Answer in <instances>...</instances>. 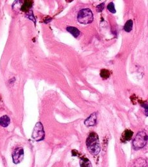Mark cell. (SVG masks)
<instances>
[{
	"instance_id": "cell-1",
	"label": "cell",
	"mask_w": 148,
	"mask_h": 167,
	"mask_svg": "<svg viewBox=\"0 0 148 167\" xmlns=\"http://www.w3.org/2000/svg\"><path fill=\"white\" fill-rule=\"evenodd\" d=\"M86 144L87 149L92 155H97L100 154L101 147L99 136L94 132H92L90 133L87 139Z\"/></svg>"
},
{
	"instance_id": "cell-6",
	"label": "cell",
	"mask_w": 148,
	"mask_h": 167,
	"mask_svg": "<svg viewBox=\"0 0 148 167\" xmlns=\"http://www.w3.org/2000/svg\"><path fill=\"white\" fill-rule=\"evenodd\" d=\"M97 123V114L96 112L92 114L87 119L84 121V124L87 127H92Z\"/></svg>"
},
{
	"instance_id": "cell-4",
	"label": "cell",
	"mask_w": 148,
	"mask_h": 167,
	"mask_svg": "<svg viewBox=\"0 0 148 167\" xmlns=\"http://www.w3.org/2000/svg\"><path fill=\"white\" fill-rule=\"evenodd\" d=\"M45 137V132L44 130V127L42 125L41 122H38L35 125L34 127L33 133H32V138L34 141L37 142L43 141Z\"/></svg>"
},
{
	"instance_id": "cell-12",
	"label": "cell",
	"mask_w": 148,
	"mask_h": 167,
	"mask_svg": "<svg viewBox=\"0 0 148 167\" xmlns=\"http://www.w3.org/2000/svg\"><path fill=\"white\" fill-rule=\"evenodd\" d=\"M100 75L103 79H107L109 77L110 73H109V71L108 70H106V69H103V70H101V71Z\"/></svg>"
},
{
	"instance_id": "cell-8",
	"label": "cell",
	"mask_w": 148,
	"mask_h": 167,
	"mask_svg": "<svg viewBox=\"0 0 148 167\" xmlns=\"http://www.w3.org/2000/svg\"><path fill=\"white\" fill-rule=\"evenodd\" d=\"M11 120L8 116H3L0 117V125L3 127H7L10 124Z\"/></svg>"
},
{
	"instance_id": "cell-3",
	"label": "cell",
	"mask_w": 148,
	"mask_h": 167,
	"mask_svg": "<svg viewBox=\"0 0 148 167\" xmlns=\"http://www.w3.org/2000/svg\"><path fill=\"white\" fill-rule=\"evenodd\" d=\"M77 20L82 24H88L93 22V12L89 9H81L77 15Z\"/></svg>"
},
{
	"instance_id": "cell-5",
	"label": "cell",
	"mask_w": 148,
	"mask_h": 167,
	"mask_svg": "<svg viewBox=\"0 0 148 167\" xmlns=\"http://www.w3.org/2000/svg\"><path fill=\"white\" fill-rule=\"evenodd\" d=\"M12 161L13 163L17 165L22 161L24 156V151L22 148H17L14 151L12 154Z\"/></svg>"
},
{
	"instance_id": "cell-2",
	"label": "cell",
	"mask_w": 148,
	"mask_h": 167,
	"mask_svg": "<svg viewBox=\"0 0 148 167\" xmlns=\"http://www.w3.org/2000/svg\"><path fill=\"white\" fill-rule=\"evenodd\" d=\"M147 142V135L145 131H139L132 142L133 148L135 150L143 148Z\"/></svg>"
},
{
	"instance_id": "cell-11",
	"label": "cell",
	"mask_w": 148,
	"mask_h": 167,
	"mask_svg": "<svg viewBox=\"0 0 148 167\" xmlns=\"http://www.w3.org/2000/svg\"><path fill=\"white\" fill-rule=\"evenodd\" d=\"M132 26H133L132 20H129L127 21V22L125 23L123 29L126 32H130L132 29Z\"/></svg>"
},
{
	"instance_id": "cell-9",
	"label": "cell",
	"mask_w": 148,
	"mask_h": 167,
	"mask_svg": "<svg viewBox=\"0 0 148 167\" xmlns=\"http://www.w3.org/2000/svg\"><path fill=\"white\" fill-rule=\"evenodd\" d=\"M66 30L70 33H71L72 36L75 38L78 37L79 36V35H80V31L77 28H76V27H75L68 26V27H66Z\"/></svg>"
},
{
	"instance_id": "cell-7",
	"label": "cell",
	"mask_w": 148,
	"mask_h": 167,
	"mask_svg": "<svg viewBox=\"0 0 148 167\" xmlns=\"http://www.w3.org/2000/svg\"><path fill=\"white\" fill-rule=\"evenodd\" d=\"M133 136V132L129 129H126L122 135L121 141L122 142H125L131 140Z\"/></svg>"
},
{
	"instance_id": "cell-13",
	"label": "cell",
	"mask_w": 148,
	"mask_h": 167,
	"mask_svg": "<svg viewBox=\"0 0 148 167\" xmlns=\"http://www.w3.org/2000/svg\"><path fill=\"white\" fill-rule=\"evenodd\" d=\"M107 9L108 10L112 12V13H115L116 12V9H115V7H114V3H110L109 5H108V7H107Z\"/></svg>"
},
{
	"instance_id": "cell-10",
	"label": "cell",
	"mask_w": 148,
	"mask_h": 167,
	"mask_svg": "<svg viewBox=\"0 0 148 167\" xmlns=\"http://www.w3.org/2000/svg\"><path fill=\"white\" fill-rule=\"evenodd\" d=\"M81 167H92L90 160L87 157H82L80 160Z\"/></svg>"
},
{
	"instance_id": "cell-14",
	"label": "cell",
	"mask_w": 148,
	"mask_h": 167,
	"mask_svg": "<svg viewBox=\"0 0 148 167\" xmlns=\"http://www.w3.org/2000/svg\"><path fill=\"white\" fill-rule=\"evenodd\" d=\"M96 10L97 12H101L104 10V3H101L96 7Z\"/></svg>"
}]
</instances>
